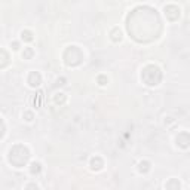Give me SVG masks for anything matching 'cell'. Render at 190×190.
<instances>
[{"mask_svg":"<svg viewBox=\"0 0 190 190\" xmlns=\"http://www.w3.org/2000/svg\"><path fill=\"white\" fill-rule=\"evenodd\" d=\"M141 79H143V82L146 85L155 86V85H157L162 80V73H160V70L156 66H147L144 67V70L141 73Z\"/></svg>","mask_w":190,"mask_h":190,"instance_id":"cell-1","label":"cell"},{"mask_svg":"<svg viewBox=\"0 0 190 190\" xmlns=\"http://www.w3.org/2000/svg\"><path fill=\"white\" fill-rule=\"evenodd\" d=\"M82 58H83L82 52H80L79 48H76V46H70L66 51V54H64V59H66V63L68 66H77V64H80Z\"/></svg>","mask_w":190,"mask_h":190,"instance_id":"cell-2","label":"cell"},{"mask_svg":"<svg viewBox=\"0 0 190 190\" xmlns=\"http://www.w3.org/2000/svg\"><path fill=\"white\" fill-rule=\"evenodd\" d=\"M28 150H27V147H24L22 146V150H21V153H17V149L14 147V149L10 150V153H9V160L12 162V164H15V160H17V157H19V166H22L28 160Z\"/></svg>","mask_w":190,"mask_h":190,"instance_id":"cell-3","label":"cell"},{"mask_svg":"<svg viewBox=\"0 0 190 190\" xmlns=\"http://www.w3.org/2000/svg\"><path fill=\"white\" fill-rule=\"evenodd\" d=\"M175 141H177V144H178L180 147L186 149L187 146H190V134L189 132H180L177 135Z\"/></svg>","mask_w":190,"mask_h":190,"instance_id":"cell-4","label":"cell"},{"mask_svg":"<svg viewBox=\"0 0 190 190\" xmlns=\"http://www.w3.org/2000/svg\"><path fill=\"white\" fill-rule=\"evenodd\" d=\"M40 82H42V77H40V75H39L37 71L30 73V76H28V83H30L31 86H39Z\"/></svg>","mask_w":190,"mask_h":190,"instance_id":"cell-5","label":"cell"},{"mask_svg":"<svg viewBox=\"0 0 190 190\" xmlns=\"http://www.w3.org/2000/svg\"><path fill=\"white\" fill-rule=\"evenodd\" d=\"M166 189L168 190H180V181L175 180V178H171L169 181L166 183Z\"/></svg>","mask_w":190,"mask_h":190,"instance_id":"cell-6","label":"cell"},{"mask_svg":"<svg viewBox=\"0 0 190 190\" xmlns=\"http://www.w3.org/2000/svg\"><path fill=\"white\" fill-rule=\"evenodd\" d=\"M91 166L94 169H101V166H103V160H101V157H94L91 160Z\"/></svg>","mask_w":190,"mask_h":190,"instance_id":"cell-7","label":"cell"},{"mask_svg":"<svg viewBox=\"0 0 190 190\" xmlns=\"http://www.w3.org/2000/svg\"><path fill=\"white\" fill-rule=\"evenodd\" d=\"M140 172H147L150 169V164L147 162V160H143V162H140Z\"/></svg>","mask_w":190,"mask_h":190,"instance_id":"cell-8","label":"cell"},{"mask_svg":"<svg viewBox=\"0 0 190 190\" xmlns=\"http://www.w3.org/2000/svg\"><path fill=\"white\" fill-rule=\"evenodd\" d=\"M30 171H31V174H39L42 171V166L39 162H34V164H31V168H30Z\"/></svg>","mask_w":190,"mask_h":190,"instance_id":"cell-9","label":"cell"},{"mask_svg":"<svg viewBox=\"0 0 190 190\" xmlns=\"http://www.w3.org/2000/svg\"><path fill=\"white\" fill-rule=\"evenodd\" d=\"M21 36H22V39H24V40H27V42L33 40V34H31V31H27V30H25V31H22V34H21Z\"/></svg>","mask_w":190,"mask_h":190,"instance_id":"cell-10","label":"cell"},{"mask_svg":"<svg viewBox=\"0 0 190 190\" xmlns=\"http://www.w3.org/2000/svg\"><path fill=\"white\" fill-rule=\"evenodd\" d=\"M22 57H24L25 59H30V58L33 57V49H31V48H25L24 55H22Z\"/></svg>","mask_w":190,"mask_h":190,"instance_id":"cell-11","label":"cell"},{"mask_svg":"<svg viewBox=\"0 0 190 190\" xmlns=\"http://www.w3.org/2000/svg\"><path fill=\"white\" fill-rule=\"evenodd\" d=\"M25 190H39V187H37L34 183H31V184H28V186H27V189H25Z\"/></svg>","mask_w":190,"mask_h":190,"instance_id":"cell-12","label":"cell"},{"mask_svg":"<svg viewBox=\"0 0 190 190\" xmlns=\"http://www.w3.org/2000/svg\"><path fill=\"white\" fill-rule=\"evenodd\" d=\"M58 95H59V97H57V98H55V101H57V103H64V95H63V94H58Z\"/></svg>","mask_w":190,"mask_h":190,"instance_id":"cell-13","label":"cell"},{"mask_svg":"<svg viewBox=\"0 0 190 190\" xmlns=\"http://www.w3.org/2000/svg\"><path fill=\"white\" fill-rule=\"evenodd\" d=\"M98 82H99V85H106V82H107V79H106L104 76H99V77H98Z\"/></svg>","mask_w":190,"mask_h":190,"instance_id":"cell-14","label":"cell"},{"mask_svg":"<svg viewBox=\"0 0 190 190\" xmlns=\"http://www.w3.org/2000/svg\"><path fill=\"white\" fill-rule=\"evenodd\" d=\"M25 117H27V120H31V119H33V115H31V113H30V111H27V113H25Z\"/></svg>","mask_w":190,"mask_h":190,"instance_id":"cell-15","label":"cell"},{"mask_svg":"<svg viewBox=\"0 0 190 190\" xmlns=\"http://www.w3.org/2000/svg\"><path fill=\"white\" fill-rule=\"evenodd\" d=\"M12 46H14V49H18V46H19V45H18L17 42H14V43H12Z\"/></svg>","mask_w":190,"mask_h":190,"instance_id":"cell-16","label":"cell"}]
</instances>
